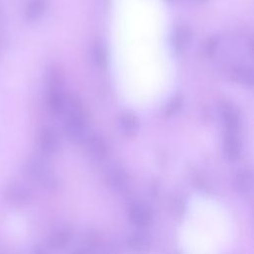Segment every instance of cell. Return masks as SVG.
<instances>
[{
  "label": "cell",
  "mask_w": 254,
  "mask_h": 254,
  "mask_svg": "<svg viewBox=\"0 0 254 254\" xmlns=\"http://www.w3.org/2000/svg\"><path fill=\"white\" fill-rule=\"evenodd\" d=\"M91 58L93 63L99 68H105L108 63L107 52L105 47L101 43H96L93 45L91 50Z\"/></svg>",
  "instance_id": "16"
},
{
  "label": "cell",
  "mask_w": 254,
  "mask_h": 254,
  "mask_svg": "<svg viewBox=\"0 0 254 254\" xmlns=\"http://www.w3.org/2000/svg\"><path fill=\"white\" fill-rule=\"evenodd\" d=\"M193 1H195V2H197V3H203V2H205L206 0H193Z\"/></svg>",
  "instance_id": "20"
},
{
  "label": "cell",
  "mask_w": 254,
  "mask_h": 254,
  "mask_svg": "<svg viewBox=\"0 0 254 254\" xmlns=\"http://www.w3.org/2000/svg\"><path fill=\"white\" fill-rule=\"evenodd\" d=\"M48 0H28L24 10L25 19L29 22L38 21L48 9Z\"/></svg>",
  "instance_id": "9"
},
{
  "label": "cell",
  "mask_w": 254,
  "mask_h": 254,
  "mask_svg": "<svg viewBox=\"0 0 254 254\" xmlns=\"http://www.w3.org/2000/svg\"><path fill=\"white\" fill-rule=\"evenodd\" d=\"M224 153L230 161H237L242 154V144L236 134L227 133L224 138Z\"/></svg>",
  "instance_id": "12"
},
{
  "label": "cell",
  "mask_w": 254,
  "mask_h": 254,
  "mask_svg": "<svg viewBox=\"0 0 254 254\" xmlns=\"http://www.w3.org/2000/svg\"><path fill=\"white\" fill-rule=\"evenodd\" d=\"M130 247L136 250H144L150 245V236L144 231H138L130 235L128 239Z\"/></svg>",
  "instance_id": "17"
},
{
  "label": "cell",
  "mask_w": 254,
  "mask_h": 254,
  "mask_svg": "<svg viewBox=\"0 0 254 254\" xmlns=\"http://www.w3.org/2000/svg\"><path fill=\"white\" fill-rule=\"evenodd\" d=\"M128 215L133 225L138 228H145L152 221L153 211L148 203L144 201H135L130 204Z\"/></svg>",
  "instance_id": "3"
},
{
  "label": "cell",
  "mask_w": 254,
  "mask_h": 254,
  "mask_svg": "<svg viewBox=\"0 0 254 254\" xmlns=\"http://www.w3.org/2000/svg\"><path fill=\"white\" fill-rule=\"evenodd\" d=\"M4 201L12 207H23L32 198L30 187L21 181H12L7 184L3 190Z\"/></svg>",
  "instance_id": "2"
},
{
  "label": "cell",
  "mask_w": 254,
  "mask_h": 254,
  "mask_svg": "<svg viewBox=\"0 0 254 254\" xmlns=\"http://www.w3.org/2000/svg\"><path fill=\"white\" fill-rule=\"evenodd\" d=\"M86 150L89 157L95 162L103 161L108 154V148L105 141L98 135H89L85 140Z\"/></svg>",
  "instance_id": "6"
},
{
  "label": "cell",
  "mask_w": 254,
  "mask_h": 254,
  "mask_svg": "<svg viewBox=\"0 0 254 254\" xmlns=\"http://www.w3.org/2000/svg\"><path fill=\"white\" fill-rule=\"evenodd\" d=\"M234 186L236 190L243 196L247 197L251 195L253 190V178L252 172L248 169L240 171L234 180Z\"/></svg>",
  "instance_id": "10"
},
{
  "label": "cell",
  "mask_w": 254,
  "mask_h": 254,
  "mask_svg": "<svg viewBox=\"0 0 254 254\" xmlns=\"http://www.w3.org/2000/svg\"><path fill=\"white\" fill-rule=\"evenodd\" d=\"M64 129L66 137L74 143H83L89 136L86 118H66Z\"/></svg>",
  "instance_id": "5"
},
{
  "label": "cell",
  "mask_w": 254,
  "mask_h": 254,
  "mask_svg": "<svg viewBox=\"0 0 254 254\" xmlns=\"http://www.w3.org/2000/svg\"><path fill=\"white\" fill-rule=\"evenodd\" d=\"M233 78L245 87H252L253 85V71L248 66H237L233 69Z\"/></svg>",
  "instance_id": "15"
},
{
  "label": "cell",
  "mask_w": 254,
  "mask_h": 254,
  "mask_svg": "<svg viewBox=\"0 0 254 254\" xmlns=\"http://www.w3.org/2000/svg\"><path fill=\"white\" fill-rule=\"evenodd\" d=\"M221 112L227 133L236 134L240 127V119L236 109L230 104H224Z\"/></svg>",
  "instance_id": "14"
},
{
  "label": "cell",
  "mask_w": 254,
  "mask_h": 254,
  "mask_svg": "<svg viewBox=\"0 0 254 254\" xmlns=\"http://www.w3.org/2000/svg\"><path fill=\"white\" fill-rule=\"evenodd\" d=\"M217 45H218V40L216 38H211L208 40L207 44H206V47H205V50L207 52L208 55H211L214 53L215 49L217 48Z\"/></svg>",
  "instance_id": "19"
},
{
  "label": "cell",
  "mask_w": 254,
  "mask_h": 254,
  "mask_svg": "<svg viewBox=\"0 0 254 254\" xmlns=\"http://www.w3.org/2000/svg\"><path fill=\"white\" fill-rule=\"evenodd\" d=\"M183 104V97L181 95H176L174 96L166 105V108L164 110L165 116H172L174 115L180 108L182 107Z\"/></svg>",
  "instance_id": "18"
},
{
  "label": "cell",
  "mask_w": 254,
  "mask_h": 254,
  "mask_svg": "<svg viewBox=\"0 0 254 254\" xmlns=\"http://www.w3.org/2000/svg\"><path fill=\"white\" fill-rule=\"evenodd\" d=\"M38 146L41 154L50 157L60 149V138L58 133L51 127H43L38 134Z\"/></svg>",
  "instance_id": "4"
},
{
  "label": "cell",
  "mask_w": 254,
  "mask_h": 254,
  "mask_svg": "<svg viewBox=\"0 0 254 254\" xmlns=\"http://www.w3.org/2000/svg\"><path fill=\"white\" fill-rule=\"evenodd\" d=\"M192 39V31L190 27L181 25L178 26L173 34V46L177 52L184 51Z\"/></svg>",
  "instance_id": "11"
},
{
  "label": "cell",
  "mask_w": 254,
  "mask_h": 254,
  "mask_svg": "<svg viewBox=\"0 0 254 254\" xmlns=\"http://www.w3.org/2000/svg\"><path fill=\"white\" fill-rule=\"evenodd\" d=\"M24 176L38 187L53 190L58 187V180L48 161L42 154L30 155L23 164Z\"/></svg>",
  "instance_id": "1"
},
{
  "label": "cell",
  "mask_w": 254,
  "mask_h": 254,
  "mask_svg": "<svg viewBox=\"0 0 254 254\" xmlns=\"http://www.w3.org/2000/svg\"><path fill=\"white\" fill-rule=\"evenodd\" d=\"M72 238V232L67 228H59L54 230L49 236L48 245L53 249H62L69 244Z\"/></svg>",
  "instance_id": "13"
},
{
  "label": "cell",
  "mask_w": 254,
  "mask_h": 254,
  "mask_svg": "<svg viewBox=\"0 0 254 254\" xmlns=\"http://www.w3.org/2000/svg\"><path fill=\"white\" fill-rule=\"evenodd\" d=\"M106 180L109 188L116 192L122 193L128 188V184H129L128 176L126 172L119 167L110 169L109 172L107 173Z\"/></svg>",
  "instance_id": "7"
},
{
  "label": "cell",
  "mask_w": 254,
  "mask_h": 254,
  "mask_svg": "<svg viewBox=\"0 0 254 254\" xmlns=\"http://www.w3.org/2000/svg\"><path fill=\"white\" fill-rule=\"evenodd\" d=\"M119 129L126 137H134L140 129V122L138 117L131 112H124L118 119Z\"/></svg>",
  "instance_id": "8"
},
{
  "label": "cell",
  "mask_w": 254,
  "mask_h": 254,
  "mask_svg": "<svg viewBox=\"0 0 254 254\" xmlns=\"http://www.w3.org/2000/svg\"><path fill=\"white\" fill-rule=\"evenodd\" d=\"M169 2H172V3H175V2H178L179 0H168Z\"/></svg>",
  "instance_id": "22"
},
{
  "label": "cell",
  "mask_w": 254,
  "mask_h": 254,
  "mask_svg": "<svg viewBox=\"0 0 254 254\" xmlns=\"http://www.w3.org/2000/svg\"><path fill=\"white\" fill-rule=\"evenodd\" d=\"M1 22H2V13H1V9H0V25H1Z\"/></svg>",
  "instance_id": "21"
}]
</instances>
